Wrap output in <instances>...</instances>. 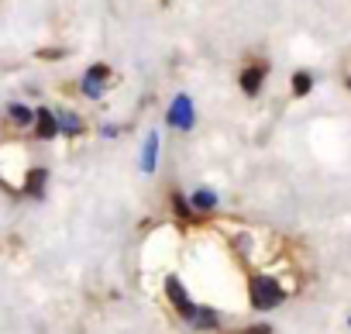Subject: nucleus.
I'll return each mask as SVG.
<instances>
[{
    "label": "nucleus",
    "mask_w": 351,
    "mask_h": 334,
    "mask_svg": "<svg viewBox=\"0 0 351 334\" xmlns=\"http://www.w3.org/2000/svg\"><path fill=\"white\" fill-rule=\"evenodd\" d=\"M282 286L272 279V276H255L252 279V307L255 310H272V307H279L282 303Z\"/></svg>",
    "instance_id": "obj_1"
},
{
    "label": "nucleus",
    "mask_w": 351,
    "mask_h": 334,
    "mask_svg": "<svg viewBox=\"0 0 351 334\" xmlns=\"http://www.w3.org/2000/svg\"><path fill=\"white\" fill-rule=\"evenodd\" d=\"M165 293H169L172 307L180 310V317H183V320H197V313H200V310H197V303L186 296V289L180 286V279H165Z\"/></svg>",
    "instance_id": "obj_2"
},
{
    "label": "nucleus",
    "mask_w": 351,
    "mask_h": 334,
    "mask_svg": "<svg viewBox=\"0 0 351 334\" xmlns=\"http://www.w3.org/2000/svg\"><path fill=\"white\" fill-rule=\"evenodd\" d=\"M169 124L183 128V131L193 128V100H190V97H176V100H172V107H169Z\"/></svg>",
    "instance_id": "obj_3"
},
{
    "label": "nucleus",
    "mask_w": 351,
    "mask_h": 334,
    "mask_svg": "<svg viewBox=\"0 0 351 334\" xmlns=\"http://www.w3.org/2000/svg\"><path fill=\"white\" fill-rule=\"evenodd\" d=\"M107 76H110L107 66H93V69L86 73V80H83V93H86V97H100V86H104Z\"/></svg>",
    "instance_id": "obj_4"
},
{
    "label": "nucleus",
    "mask_w": 351,
    "mask_h": 334,
    "mask_svg": "<svg viewBox=\"0 0 351 334\" xmlns=\"http://www.w3.org/2000/svg\"><path fill=\"white\" fill-rule=\"evenodd\" d=\"M241 90H245L248 97H255V93L262 90V69H258V66H248V69L241 73Z\"/></svg>",
    "instance_id": "obj_5"
},
{
    "label": "nucleus",
    "mask_w": 351,
    "mask_h": 334,
    "mask_svg": "<svg viewBox=\"0 0 351 334\" xmlns=\"http://www.w3.org/2000/svg\"><path fill=\"white\" fill-rule=\"evenodd\" d=\"M62 128H59V121L52 117V110H38V138H52V134H59Z\"/></svg>",
    "instance_id": "obj_6"
},
{
    "label": "nucleus",
    "mask_w": 351,
    "mask_h": 334,
    "mask_svg": "<svg viewBox=\"0 0 351 334\" xmlns=\"http://www.w3.org/2000/svg\"><path fill=\"white\" fill-rule=\"evenodd\" d=\"M155 152H158V134H148V141H145V158H141V169H145V173L155 169Z\"/></svg>",
    "instance_id": "obj_7"
},
{
    "label": "nucleus",
    "mask_w": 351,
    "mask_h": 334,
    "mask_svg": "<svg viewBox=\"0 0 351 334\" xmlns=\"http://www.w3.org/2000/svg\"><path fill=\"white\" fill-rule=\"evenodd\" d=\"M193 207H197V211H214V207H217V197H214L210 190H197V193H193Z\"/></svg>",
    "instance_id": "obj_8"
},
{
    "label": "nucleus",
    "mask_w": 351,
    "mask_h": 334,
    "mask_svg": "<svg viewBox=\"0 0 351 334\" xmlns=\"http://www.w3.org/2000/svg\"><path fill=\"white\" fill-rule=\"evenodd\" d=\"M59 128H62L66 134H80V128H83V124H80V117H76V114H62V117H59Z\"/></svg>",
    "instance_id": "obj_9"
},
{
    "label": "nucleus",
    "mask_w": 351,
    "mask_h": 334,
    "mask_svg": "<svg viewBox=\"0 0 351 334\" xmlns=\"http://www.w3.org/2000/svg\"><path fill=\"white\" fill-rule=\"evenodd\" d=\"M310 86H313V80H310V73H296L293 76V90L303 97V93H310Z\"/></svg>",
    "instance_id": "obj_10"
},
{
    "label": "nucleus",
    "mask_w": 351,
    "mask_h": 334,
    "mask_svg": "<svg viewBox=\"0 0 351 334\" xmlns=\"http://www.w3.org/2000/svg\"><path fill=\"white\" fill-rule=\"evenodd\" d=\"M42 183H45V173H42V169H38V173H32V176H28V193H35V197H38V193H42Z\"/></svg>",
    "instance_id": "obj_11"
},
{
    "label": "nucleus",
    "mask_w": 351,
    "mask_h": 334,
    "mask_svg": "<svg viewBox=\"0 0 351 334\" xmlns=\"http://www.w3.org/2000/svg\"><path fill=\"white\" fill-rule=\"evenodd\" d=\"M11 117H14L18 124H28V121H32V110H28V107H18V104H14V107H11Z\"/></svg>",
    "instance_id": "obj_12"
},
{
    "label": "nucleus",
    "mask_w": 351,
    "mask_h": 334,
    "mask_svg": "<svg viewBox=\"0 0 351 334\" xmlns=\"http://www.w3.org/2000/svg\"><path fill=\"white\" fill-rule=\"evenodd\" d=\"M176 214H180L183 221L190 217V207H186V200H183V197H176Z\"/></svg>",
    "instance_id": "obj_13"
},
{
    "label": "nucleus",
    "mask_w": 351,
    "mask_h": 334,
    "mask_svg": "<svg viewBox=\"0 0 351 334\" xmlns=\"http://www.w3.org/2000/svg\"><path fill=\"white\" fill-rule=\"evenodd\" d=\"M348 86H351V80H348Z\"/></svg>",
    "instance_id": "obj_14"
}]
</instances>
